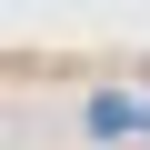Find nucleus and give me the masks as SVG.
Returning a JSON list of instances; mask_svg holds the SVG:
<instances>
[{
    "label": "nucleus",
    "instance_id": "f257e3e1",
    "mask_svg": "<svg viewBox=\"0 0 150 150\" xmlns=\"http://www.w3.org/2000/svg\"><path fill=\"white\" fill-rule=\"evenodd\" d=\"M90 140H150V100L100 90V100H90Z\"/></svg>",
    "mask_w": 150,
    "mask_h": 150
}]
</instances>
